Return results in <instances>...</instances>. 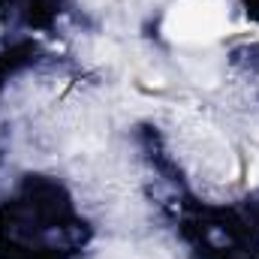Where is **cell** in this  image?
<instances>
[{"label": "cell", "mask_w": 259, "mask_h": 259, "mask_svg": "<svg viewBox=\"0 0 259 259\" xmlns=\"http://www.w3.org/2000/svg\"><path fill=\"white\" fill-rule=\"evenodd\" d=\"M226 3L223 0H181L169 15V30L178 39H208L226 24Z\"/></svg>", "instance_id": "cell-1"}]
</instances>
